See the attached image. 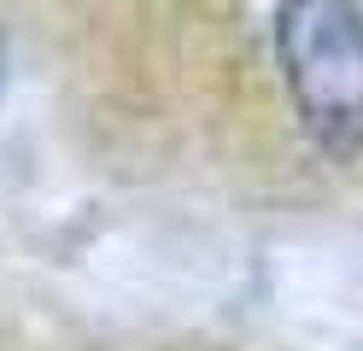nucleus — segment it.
Segmentation results:
<instances>
[{
	"label": "nucleus",
	"instance_id": "1",
	"mask_svg": "<svg viewBox=\"0 0 363 351\" xmlns=\"http://www.w3.org/2000/svg\"><path fill=\"white\" fill-rule=\"evenodd\" d=\"M276 65L299 129L328 158L363 152V12L357 0H276Z\"/></svg>",
	"mask_w": 363,
	"mask_h": 351
},
{
	"label": "nucleus",
	"instance_id": "2",
	"mask_svg": "<svg viewBox=\"0 0 363 351\" xmlns=\"http://www.w3.org/2000/svg\"><path fill=\"white\" fill-rule=\"evenodd\" d=\"M0 100H6V30H0Z\"/></svg>",
	"mask_w": 363,
	"mask_h": 351
}]
</instances>
